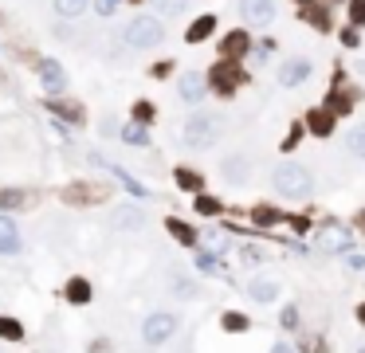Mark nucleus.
I'll return each mask as SVG.
<instances>
[{
  "instance_id": "obj_4",
  "label": "nucleus",
  "mask_w": 365,
  "mask_h": 353,
  "mask_svg": "<svg viewBox=\"0 0 365 353\" xmlns=\"http://www.w3.org/2000/svg\"><path fill=\"white\" fill-rule=\"evenodd\" d=\"M173 330H177V318L165 314V310H158V314L146 318V326H142V338L149 341V345H161V341L173 338Z\"/></svg>"
},
{
  "instance_id": "obj_27",
  "label": "nucleus",
  "mask_w": 365,
  "mask_h": 353,
  "mask_svg": "<svg viewBox=\"0 0 365 353\" xmlns=\"http://www.w3.org/2000/svg\"><path fill=\"white\" fill-rule=\"evenodd\" d=\"M196 212H200V216H216V212H220V200H216V196L196 193Z\"/></svg>"
},
{
  "instance_id": "obj_2",
  "label": "nucleus",
  "mask_w": 365,
  "mask_h": 353,
  "mask_svg": "<svg viewBox=\"0 0 365 353\" xmlns=\"http://www.w3.org/2000/svg\"><path fill=\"white\" fill-rule=\"evenodd\" d=\"M161 39H165V24L158 16H134L126 24V44L130 48H158Z\"/></svg>"
},
{
  "instance_id": "obj_17",
  "label": "nucleus",
  "mask_w": 365,
  "mask_h": 353,
  "mask_svg": "<svg viewBox=\"0 0 365 353\" xmlns=\"http://www.w3.org/2000/svg\"><path fill=\"white\" fill-rule=\"evenodd\" d=\"M173 177H177V184H181L185 193H200V189H205V177H200V173H193V169H177L173 173Z\"/></svg>"
},
{
  "instance_id": "obj_9",
  "label": "nucleus",
  "mask_w": 365,
  "mask_h": 353,
  "mask_svg": "<svg viewBox=\"0 0 365 353\" xmlns=\"http://www.w3.org/2000/svg\"><path fill=\"white\" fill-rule=\"evenodd\" d=\"M39 83H44L48 95H59L63 86H67V75H63V67L55 59H44L39 63Z\"/></svg>"
},
{
  "instance_id": "obj_32",
  "label": "nucleus",
  "mask_w": 365,
  "mask_h": 353,
  "mask_svg": "<svg viewBox=\"0 0 365 353\" xmlns=\"http://www.w3.org/2000/svg\"><path fill=\"white\" fill-rule=\"evenodd\" d=\"M134 118H138L142 126L153 122V102H134Z\"/></svg>"
},
{
  "instance_id": "obj_18",
  "label": "nucleus",
  "mask_w": 365,
  "mask_h": 353,
  "mask_svg": "<svg viewBox=\"0 0 365 353\" xmlns=\"http://www.w3.org/2000/svg\"><path fill=\"white\" fill-rule=\"evenodd\" d=\"M346 149H350L353 158L365 161V126H353L350 134H346Z\"/></svg>"
},
{
  "instance_id": "obj_10",
  "label": "nucleus",
  "mask_w": 365,
  "mask_h": 353,
  "mask_svg": "<svg viewBox=\"0 0 365 353\" xmlns=\"http://www.w3.org/2000/svg\"><path fill=\"white\" fill-rule=\"evenodd\" d=\"M177 90H181L185 102H200L205 90H208V79L205 75H196V71H189V75H181V86H177Z\"/></svg>"
},
{
  "instance_id": "obj_7",
  "label": "nucleus",
  "mask_w": 365,
  "mask_h": 353,
  "mask_svg": "<svg viewBox=\"0 0 365 353\" xmlns=\"http://www.w3.org/2000/svg\"><path fill=\"white\" fill-rule=\"evenodd\" d=\"M240 12L247 24H271L275 20V0H240Z\"/></svg>"
},
{
  "instance_id": "obj_1",
  "label": "nucleus",
  "mask_w": 365,
  "mask_h": 353,
  "mask_svg": "<svg viewBox=\"0 0 365 353\" xmlns=\"http://www.w3.org/2000/svg\"><path fill=\"white\" fill-rule=\"evenodd\" d=\"M271 184H275V193L287 196V200H306V196L315 193V177H310V169L294 165V161H287V165H279V169L271 173Z\"/></svg>"
},
{
  "instance_id": "obj_35",
  "label": "nucleus",
  "mask_w": 365,
  "mask_h": 353,
  "mask_svg": "<svg viewBox=\"0 0 365 353\" xmlns=\"http://www.w3.org/2000/svg\"><path fill=\"white\" fill-rule=\"evenodd\" d=\"M118 4H122V0H95L98 16H114V12H118Z\"/></svg>"
},
{
  "instance_id": "obj_24",
  "label": "nucleus",
  "mask_w": 365,
  "mask_h": 353,
  "mask_svg": "<svg viewBox=\"0 0 365 353\" xmlns=\"http://www.w3.org/2000/svg\"><path fill=\"white\" fill-rule=\"evenodd\" d=\"M0 338H8V341H20V338H24V326H20L16 318H0Z\"/></svg>"
},
{
  "instance_id": "obj_25",
  "label": "nucleus",
  "mask_w": 365,
  "mask_h": 353,
  "mask_svg": "<svg viewBox=\"0 0 365 353\" xmlns=\"http://www.w3.org/2000/svg\"><path fill=\"white\" fill-rule=\"evenodd\" d=\"M153 8H158L161 16H181L185 8H189V0H153Z\"/></svg>"
},
{
  "instance_id": "obj_37",
  "label": "nucleus",
  "mask_w": 365,
  "mask_h": 353,
  "mask_svg": "<svg viewBox=\"0 0 365 353\" xmlns=\"http://www.w3.org/2000/svg\"><path fill=\"white\" fill-rule=\"evenodd\" d=\"M294 322H299V310H294V306H287V310H283V326L291 330Z\"/></svg>"
},
{
  "instance_id": "obj_31",
  "label": "nucleus",
  "mask_w": 365,
  "mask_h": 353,
  "mask_svg": "<svg viewBox=\"0 0 365 353\" xmlns=\"http://www.w3.org/2000/svg\"><path fill=\"white\" fill-rule=\"evenodd\" d=\"M224 173H228L232 181H243V177H247V161H224Z\"/></svg>"
},
{
  "instance_id": "obj_12",
  "label": "nucleus",
  "mask_w": 365,
  "mask_h": 353,
  "mask_svg": "<svg viewBox=\"0 0 365 353\" xmlns=\"http://www.w3.org/2000/svg\"><path fill=\"white\" fill-rule=\"evenodd\" d=\"M247 48H252L247 32H232V36H224V44H220V55H224V59H240V55H247Z\"/></svg>"
},
{
  "instance_id": "obj_21",
  "label": "nucleus",
  "mask_w": 365,
  "mask_h": 353,
  "mask_svg": "<svg viewBox=\"0 0 365 353\" xmlns=\"http://www.w3.org/2000/svg\"><path fill=\"white\" fill-rule=\"evenodd\" d=\"M86 4H91V0H55V12L71 20V16H83L86 12Z\"/></svg>"
},
{
  "instance_id": "obj_8",
  "label": "nucleus",
  "mask_w": 365,
  "mask_h": 353,
  "mask_svg": "<svg viewBox=\"0 0 365 353\" xmlns=\"http://www.w3.org/2000/svg\"><path fill=\"white\" fill-rule=\"evenodd\" d=\"M106 184H71V189H63V200L67 204H91V200H106Z\"/></svg>"
},
{
  "instance_id": "obj_42",
  "label": "nucleus",
  "mask_w": 365,
  "mask_h": 353,
  "mask_svg": "<svg viewBox=\"0 0 365 353\" xmlns=\"http://www.w3.org/2000/svg\"><path fill=\"white\" fill-rule=\"evenodd\" d=\"M357 353H365V350H357Z\"/></svg>"
},
{
  "instance_id": "obj_16",
  "label": "nucleus",
  "mask_w": 365,
  "mask_h": 353,
  "mask_svg": "<svg viewBox=\"0 0 365 353\" xmlns=\"http://www.w3.org/2000/svg\"><path fill=\"white\" fill-rule=\"evenodd\" d=\"M48 110H51V114H59L63 122H75V126L83 122V110H79V106H71V102H59V98H51V102H48Z\"/></svg>"
},
{
  "instance_id": "obj_29",
  "label": "nucleus",
  "mask_w": 365,
  "mask_h": 353,
  "mask_svg": "<svg viewBox=\"0 0 365 353\" xmlns=\"http://www.w3.org/2000/svg\"><path fill=\"white\" fill-rule=\"evenodd\" d=\"M196 271H205V275H220V259L216 256H196Z\"/></svg>"
},
{
  "instance_id": "obj_38",
  "label": "nucleus",
  "mask_w": 365,
  "mask_h": 353,
  "mask_svg": "<svg viewBox=\"0 0 365 353\" xmlns=\"http://www.w3.org/2000/svg\"><path fill=\"white\" fill-rule=\"evenodd\" d=\"M303 353H318V341L315 338H303V345H299Z\"/></svg>"
},
{
  "instance_id": "obj_36",
  "label": "nucleus",
  "mask_w": 365,
  "mask_h": 353,
  "mask_svg": "<svg viewBox=\"0 0 365 353\" xmlns=\"http://www.w3.org/2000/svg\"><path fill=\"white\" fill-rule=\"evenodd\" d=\"M275 220H279L275 208H256V224H275Z\"/></svg>"
},
{
  "instance_id": "obj_3",
  "label": "nucleus",
  "mask_w": 365,
  "mask_h": 353,
  "mask_svg": "<svg viewBox=\"0 0 365 353\" xmlns=\"http://www.w3.org/2000/svg\"><path fill=\"white\" fill-rule=\"evenodd\" d=\"M181 134H185V146L208 149V146L220 137V118H216V114H193V118L185 122Z\"/></svg>"
},
{
  "instance_id": "obj_22",
  "label": "nucleus",
  "mask_w": 365,
  "mask_h": 353,
  "mask_svg": "<svg viewBox=\"0 0 365 353\" xmlns=\"http://www.w3.org/2000/svg\"><path fill=\"white\" fill-rule=\"evenodd\" d=\"M122 137H126L130 146H149V134H146V126L142 122H130L126 130H122Z\"/></svg>"
},
{
  "instance_id": "obj_20",
  "label": "nucleus",
  "mask_w": 365,
  "mask_h": 353,
  "mask_svg": "<svg viewBox=\"0 0 365 353\" xmlns=\"http://www.w3.org/2000/svg\"><path fill=\"white\" fill-rule=\"evenodd\" d=\"M67 298L79 303V306L91 303V283H86V279H71V283H67Z\"/></svg>"
},
{
  "instance_id": "obj_23",
  "label": "nucleus",
  "mask_w": 365,
  "mask_h": 353,
  "mask_svg": "<svg viewBox=\"0 0 365 353\" xmlns=\"http://www.w3.org/2000/svg\"><path fill=\"white\" fill-rule=\"evenodd\" d=\"M169 231H173V236H177V240H181L185 247H193V244H196V231L189 228L185 220H169Z\"/></svg>"
},
{
  "instance_id": "obj_28",
  "label": "nucleus",
  "mask_w": 365,
  "mask_h": 353,
  "mask_svg": "<svg viewBox=\"0 0 365 353\" xmlns=\"http://www.w3.org/2000/svg\"><path fill=\"white\" fill-rule=\"evenodd\" d=\"M114 224H118V228H134V224H142V212H134V208H122L118 216H114Z\"/></svg>"
},
{
  "instance_id": "obj_11",
  "label": "nucleus",
  "mask_w": 365,
  "mask_h": 353,
  "mask_svg": "<svg viewBox=\"0 0 365 353\" xmlns=\"http://www.w3.org/2000/svg\"><path fill=\"white\" fill-rule=\"evenodd\" d=\"M303 79H310V63H306V59H291V63H283V71H279V86H299Z\"/></svg>"
},
{
  "instance_id": "obj_26",
  "label": "nucleus",
  "mask_w": 365,
  "mask_h": 353,
  "mask_svg": "<svg viewBox=\"0 0 365 353\" xmlns=\"http://www.w3.org/2000/svg\"><path fill=\"white\" fill-rule=\"evenodd\" d=\"M24 204H28V196L16 193V189H4V193H0V208H4V212H8V208H24Z\"/></svg>"
},
{
  "instance_id": "obj_30",
  "label": "nucleus",
  "mask_w": 365,
  "mask_h": 353,
  "mask_svg": "<svg viewBox=\"0 0 365 353\" xmlns=\"http://www.w3.org/2000/svg\"><path fill=\"white\" fill-rule=\"evenodd\" d=\"M310 130H315V134H330V114L326 110H315V114H310Z\"/></svg>"
},
{
  "instance_id": "obj_34",
  "label": "nucleus",
  "mask_w": 365,
  "mask_h": 353,
  "mask_svg": "<svg viewBox=\"0 0 365 353\" xmlns=\"http://www.w3.org/2000/svg\"><path fill=\"white\" fill-rule=\"evenodd\" d=\"M350 24H365V0H350Z\"/></svg>"
},
{
  "instance_id": "obj_13",
  "label": "nucleus",
  "mask_w": 365,
  "mask_h": 353,
  "mask_svg": "<svg viewBox=\"0 0 365 353\" xmlns=\"http://www.w3.org/2000/svg\"><path fill=\"white\" fill-rule=\"evenodd\" d=\"M20 251V231L8 216H0V256H16Z\"/></svg>"
},
{
  "instance_id": "obj_15",
  "label": "nucleus",
  "mask_w": 365,
  "mask_h": 353,
  "mask_svg": "<svg viewBox=\"0 0 365 353\" xmlns=\"http://www.w3.org/2000/svg\"><path fill=\"white\" fill-rule=\"evenodd\" d=\"M212 28H216V16H200V20L185 32V39H189V44H200V39L212 36Z\"/></svg>"
},
{
  "instance_id": "obj_14",
  "label": "nucleus",
  "mask_w": 365,
  "mask_h": 353,
  "mask_svg": "<svg viewBox=\"0 0 365 353\" xmlns=\"http://www.w3.org/2000/svg\"><path fill=\"white\" fill-rule=\"evenodd\" d=\"M247 294H252L256 303H275V298H279V283H271V279H252V283H247Z\"/></svg>"
},
{
  "instance_id": "obj_5",
  "label": "nucleus",
  "mask_w": 365,
  "mask_h": 353,
  "mask_svg": "<svg viewBox=\"0 0 365 353\" xmlns=\"http://www.w3.org/2000/svg\"><path fill=\"white\" fill-rule=\"evenodd\" d=\"M322 251H350L353 247V231L346 228V224H326V228L318 231V240H315Z\"/></svg>"
},
{
  "instance_id": "obj_33",
  "label": "nucleus",
  "mask_w": 365,
  "mask_h": 353,
  "mask_svg": "<svg viewBox=\"0 0 365 353\" xmlns=\"http://www.w3.org/2000/svg\"><path fill=\"white\" fill-rule=\"evenodd\" d=\"M224 330L240 334V330H247V318H243V314H224Z\"/></svg>"
},
{
  "instance_id": "obj_39",
  "label": "nucleus",
  "mask_w": 365,
  "mask_h": 353,
  "mask_svg": "<svg viewBox=\"0 0 365 353\" xmlns=\"http://www.w3.org/2000/svg\"><path fill=\"white\" fill-rule=\"evenodd\" d=\"M271 353H294V350H291V345H287V341H279V345H275V350H271Z\"/></svg>"
},
{
  "instance_id": "obj_6",
  "label": "nucleus",
  "mask_w": 365,
  "mask_h": 353,
  "mask_svg": "<svg viewBox=\"0 0 365 353\" xmlns=\"http://www.w3.org/2000/svg\"><path fill=\"white\" fill-rule=\"evenodd\" d=\"M208 83L216 86L220 95H232L236 90V83H240V67H236V59H224L212 67V75H208Z\"/></svg>"
},
{
  "instance_id": "obj_41",
  "label": "nucleus",
  "mask_w": 365,
  "mask_h": 353,
  "mask_svg": "<svg viewBox=\"0 0 365 353\" xmlns=\"http://www.w3.org/2000/svg\"><path fill=\"white\" fill-rule=\"evenodd\" d=\"M362 228H365V212H362Z\"/></svg>"
},
{
  "instance_id": "obj_43",
  "label": "nucleus",
  "mask_w": 365,
  "mask_h": 353,
  "mask_svg": "<svg viewBox=\"0 0 365 353\" xmlns=\"http://www.w3.org/2000/svg\"><path fill=\"white\" fill-rule=\"evenodd\" d=\"M303 4H306V0H303Z\"/></svg>"
},
{
  "instance_id": "obj_40",
  "label": "nucleus",
  "mask_w": 365,
  "mask_h": 353,
  "mask_svg": "<svg viewBox=\"0 0 365 353\" xmlns=\"http://www.w3.org/2000/svg\"><path fill=\"white\" fill-rule=\"evenodd\" d=\"M357 318H362V322H365V306H362V310H357Z\"/></svg>"
},
{
  "instance_id": "obj_19",
  "label": "nucleus",
  "mask_w": 365,
  "mask_h": 353,
  "mask_svg": "<svg viewBox=\"0 0 365 353\" xmlns=\"http://www.w3.org/2000/svg\"><path fill=\"white\" fill-rule=\"evenodd\" d=\"M106 169L114 173V177H118L122 184H126V193H134V196H149V189H146V184H138L134 177H130V173H126V169H118V165H106Z\"/></svg>"
}]
</instances>
